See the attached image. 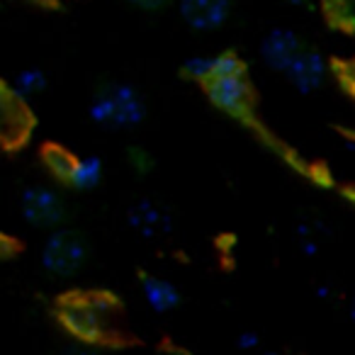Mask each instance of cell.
I'll list each match as a JSON object with an SVG mask.
<instances>
[{
	"mask_svg": "<svg viewBox=\"0 0 355 355\" xmlns=\"http://www.w3.org/2000/svg\"><path fill=\"white\" fill-rule=\"evenodd\" d=\"M119 302L107 292H73L59 302V321L85 345L105 343L117 331Z\"/></svg>",
	"mask_w": 355,
	"mask_h": 355,
	"instance_id": "obj_1",
	"label": "cell"
},
{
	"mask_svg": "<svg viewBox=\"0 0 355 355\" xmlns=\"http://www.w3.org/2000/svg\"><path fill=\"white\" fill-rule=\"evenodd\" d=\"M207 100L229 117L246 119L256 103L248 66L236 51H219L214 54V69L207 83L202 85Z\"/></svg>",
	"mask_w": 355,
	"mask_h": 355,
	"instance_id": "obj_2",
	"label": "cell"
},
{
	"mask_svg": "<svg viewBox=\"0 0 355 355\" xmlns=\"http://www.w3.org/2000/svg\"><path fill=\"white\" fill-rule=\"evenodd\" d=\"M88 117L107 129H132L146 117V103L134 85L107 83L90 98Z\"/></svg>",
	"mask_w": 355,
	"mask_h": 355,
	"instance_id": "obj_3",
	"label": "cell"
},
{
	"mask_svg": "<svg viewBox=\"0 0 355 355\" xmlns=\"http://www.w3.org/2000/svg\"><path fill=\"white\" fill-rule=\"evenodd\" d=\"M88 261V241L76 229L59 227L42 246V268L54 277H73Z\"/></svg>",
	"mask_w": 355,
	"mask_h": 355,
	"instance_id": "obj_4",
	"label": "cell"
},
{
	"mask_svg": "<svg viewBox=\"0 0 355 355\" xmlns=\"http://www.w3.org/2000/svg\"><path fill=\"white\" fill-rule=\"evenodd\" d=\"M20 214L30 227L54 232L66 217V202L49 185H30L20 195Z\"/></svg>",
	"mask_w": 355,
	"mask_h": 355,
	"instance_id": "obj_5",
	"label": "cell"
},
{
	"mask_svg": "<svg viewBox=\"0 0 355 355\" xmlns=\"http://www.w3.org/2000/svg\"><path fill=\"white\" fill-rule=\"evenodd\" d=\"M304 49L306 44L302 42V37L295 30H290V27H275V30H270L263 37L261 59L270 71H277V73L285 76Z\"/></svg>",
	"mask_w": 355,
	"mask_h": 355,
	"instance_id": "obj_6",
	"label": "cell"
},
{
	"mask_svg": "<svg viewBox=\"0 0 355 355\" xmlns=\"http://www.w3.org/2000/svg\"><path fill=\"white\" fill-rule=\"evenodd\" d=\"M127 224L137 236L146 241H156L173 232V214L156 200L141 198L129 205L127 209Z\"/></svg>",
	"mask_w": 355,
	"mask_h": 355,
	"instance_id": "obj_7",
	"label": "cell"
},
{
	"mask_svg": "<svg viewBox=\"0 0 355 355\" xmlns=\"http://www.w3.org/2000/svg\"><path fill=\"white\" fill-rule=\"evenodd\" d=\"M178 12L193 32H217L232 20V0H178Z\"/></svg>",
	"mask_w": 355,
	"mask_h": 355,
	"instance_id": "obj_8",
	"label": "cell"
},
{
	"mask_svg": "<svg viewBox=\"0 0 355 355\" xmlns=\"http://www.w3.org/2000/svg\"><path fill=\"white\" fill-rule=\"evenodd\" d=\"M329 71L331 66L326 61V56L319 49H314V46H306L300 59L292 64V69L285 73V78L297 93L311 95L324 88L326 78H329Z\"/></svg>",
	"mask_w": 355,
	"mask_h": 355,
	"instance_id": "obj_9",
	"label": "cell"
},
{
	"mask_svg": "<svg viewBox=\"0 0 355 355\" xmlns=\"http://www.w3.org/2000/svg\"><path fill=\"white\" fill-rule=\"evenodd\" d=\"M0 127H3V139L8 146L22 144L30 137L32 129V117L27 110L25 100L17 98L8 85H3V100H0Z\"/></svg>",
	"mask_w": 355,
	"mask_h": 355,
	"instance_id": "obj_10",
	"label": "cell"
},
{
	"mask_svg": "<svg viewBox=\"0 0 355 355\" xmlns=\"http://www.w3.org/2000/svg\"><path fill=\"white\" fill-rule=\"evenodd\" d=\"M139 287H141L144 302L151 306L156 314H168L180 304V290L171 280L153 272H141L139 275Z\"/></svg>",
	"mask_w": 355,
	"mask_h": 355,
	"instance_id": "obj_11",
	"label": "cell"
},
{
	"mask_svg": "<svg viewBox=\"0 0 355 355\" xmlns=\"http://www.w3.org/2000/svg\"><path fill=\"white\" fill-rule=\"evenodd\" d=\"M105 178V163L98 156H76L64 185L78 193H90L95 190Z\"/></svg>",
	"mask_w": 355,
	"mask_h": 355,
	"instance_id": "obj_12",
	"label": "cell"
},
{
	"mask_svg": "<svg viewBox=\"0 0 355 355\" xmlns=\"http://www.w3.org/2000/svg\"><path fill=\"white\" fill-rule=\"evenodd\" d=\"M6 85L22 100L35 98V95L46 90V73L42 69H37V66H25V69L17 71V73L12 76V80H8Z\"/></svg>",
	"mask_w": 355,
	"mask_h": 355,
	"instance_id": "obj_13",
	"label": "cell"
},
{
	"mask_svg": "<svg viewBox=\"0 0 355 355\" xmlns=\"http://www.w3.org/2000/svg\"><path fill=\"white\" fill-rule=\"evenodd\" d=\"M295 236H297V243H300L304 256H316L321 243H324L326 229H324V224L316 222V219H304V222L297 224Z\"/></svg>",
	"mask_w": 355,
	"mask_h": 355,
	"instance_id": "obj_14",
	"label": "cell"
},
{
	"mask_svg": "<svg viewBox=\"0 0 355 355\" xmlns=\"http://www.w3.org/2000/svg\"><path fill=\"white\" fill-rule=\"evenodd\" d=\"M73 161H76V153H71L69 148L56 146V144H51V146L44 148V166L49 168V173L59 180V183L66 180Z\"/></svg>",
	"mask_w": 355,
	"mask_h": 355,
	"instance_id": "obj_15",
	"label": "cell"
},
{
	"mask_svg": "<svg viewBox=\"0 0 355 355\" xmlns=\"http://www.w3.org/2000/svg\"><path fill=\"white\" fill-rule=\"evenodd\" d=\"M127 158H129V166H132V171H137V173H148L153 168L151 153L144 151V148H129Z\"/></svg>",
	"mask_w": 355,
	"mask_h": 355,
	"instance_id": "obj_16",
	"label": "cell"
},
{
	"mask_svg": "<svg viewBox=\"0 0 355 355\" xmlns=\"http://www.w3.org/2000/svg\"><path fill=\"white\" fill-rule=\"evenodd\" d=\"M261 345V336L256 331H241L236 336V348L239 350H256Z\"/></svg>",
	"mask_w": 355,
	"mask_h": 355,
	"instance_id": "obj_17",
	"label": "cell"
},
{
	"mask_svg": "<svg viewBox=\"0 0 355 355\" xmlns=\"http://www.w3.org/2000/svg\"><path fill=\"white\" fill-rule=\"evenodd\" d=\"M340 83H343V88H345V93L350 95V98L355 100V61L353 64H348L343 71H340Z\"/></svg>",
	"mask_w": 355,
	"mask_h": 355,
	"instance_id": "obj_18",
	"label": "cell"
},
{
	"mask_svg": "<svg viewBox=\"0 0 355 355\" xmlns=\"http://www.w3.org/2000/svg\"><path fill=\"white\" fill-rule=\"evenodd\" d=\"M127 3L139 8V10H161V8H166L173 0H127Z\"/></svg>",
	"mask_w": 355,
	"mask_h": 355,
	"instance_id": "obj_19",
	"label": "cell"
},
{
	"mask_svg": "<svg viewBox=\"0 0 355 355\" xmlns=\"http://www.w3.org/2000/svg\"><path fill=\"white\" fill-rule=\"evenodd\" d=\"M61 355H98L95 353L90 345H85V343H78V345H71V348H66Z\"/></svg>",
	"mask_w": 355,
	"mask_h": 355,
	"instance_id": "obj_20",
	"label": "cell"
},
{
	"mask_svg": "<svg viewBox=\"0 0 355 355\" xmlns=\"http://www.w3.org/2000/svg\"><path fill=\"white\" fill-rule=\"evenodd\" d=\"M348 311H350V319H353V324H355V290H353V295H350V302H348Z\"/></svg>",
	"mask_w": 355,
	"mask_h": 355,
	"instance_id": "obj_21",
	"label": "cell"
},
{
	"mask_svg": "<svg viewBox=\"0 0 355 355\" xmlns=\"http://www.w3.org/2000/svg\"><path fill=\"white\" fill-rule=\"evenodd\" d=\"M263 355H280V353H275V350H268V353H263Z\"/></svg>",
	"mask_w": 355,
	"mask_h": 355,
	"instance_id": "obj_22",
	"label": "cell"
},
{
	"mask_svg": "<svg viewBox=\"0 0 355 355\" xmlns=\"http://www.w3.org/2000/svg\"><path fill=\"white\" fill-rule=\"evenodd\" d=\"M32 3H46V0H32Z\"/></svg>",
	"mask_w": 355,
	"mask_h": 355,
	"instance_id": "obj_23",
	"label": "cell"
}]
</instances>
